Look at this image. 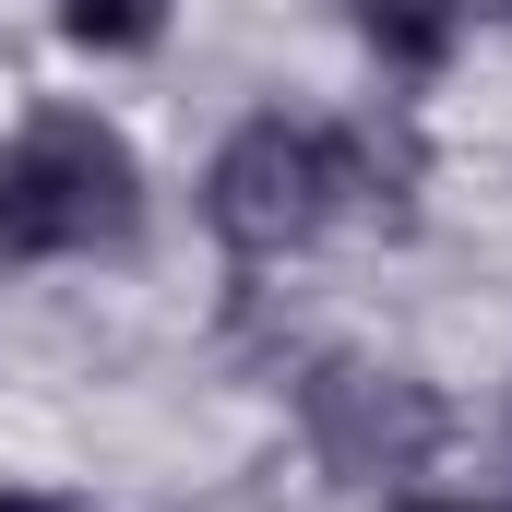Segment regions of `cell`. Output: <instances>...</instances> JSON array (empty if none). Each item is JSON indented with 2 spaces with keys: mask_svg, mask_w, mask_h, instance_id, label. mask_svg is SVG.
Wrapping results in <instances>:
<instances>
[{
  "mask_svg": "<svg viewBox=\"0 0 512 512\" xmlns=\"http://www.w3.org/2000/svg\"><path fill=\"white\" fill-rule=\"evenodd\" d=\"M298 417H310V453L334 477H417L441 453V429H453L417 370H370V358H322L298 382Z\"/></svg>",
  "mask_w": 512,
  "mask_h": 512,
  "instance_id": "obj_3",
  "label": "cell"
},
{
  "mask_svg": "<svg viewBox=\"0 0 512 512\" xmlns=\"http://www.w3.org/2000/svg\"><path fill=\"white\" fill-rule=\"evenodd\" d=\"M382 72H441L465 48V0H346Z\"/></svg>",
  "mask_w": 512,
  "mask_h": 512,
  "instance_id": "obj_4",
  "label": "cell"
},
{
  "mask_svg": "<svg viewBox=\"0 0 512 512\" xmlns=\"http://www.w3.org/2000/svg\"><path fill=\"white\" fill-rule=\"evenodd\" d=\"M131 227H143V167L108 120L48 108L0 143V262L131 251Z\"/></svg>",
  "mask_w": 512,
  "mask_h": 512,
  "instance_id": "obj_2",
  "label": "cell"
},
{
  "mask_svg": "<svg viewBox=\"0 0 512 512\" xmlns=\"http://www.w3.org/2000/svg\"><path fill=\"white\" fill-rule=\"evenodd\" d=\"M417 512H477V501H417Z\"/></svg>",
  "mask_w": 512,
  "mask_h": 512,
  "instance_id": "obj_7",
  "label": "cell"
},
{
  "mask_svg": "<svg viewBox=\"0 0 512 512\" xmlns=\"http://www.w3.org/2000/svg\"><path fill=\"white\" fill-rule=\"evenodd\" d=\"M0 512H84V501H60V489H0Z\"/></svg>",
  "mask_w": 512,
  "mask_h": 512,
  "instance_id": "obj_6",
  "label": "cell"
},
{
  "mask_svg": "<svg viewBox=\"0 0 512 512\" xmlns=\"http://www.w3.org/2000/svg\"><path fill=\"white\" fill-rule=\"evenodd\" d=\"M60 24L84 48H155L167 36V0H60Z\"/></svg>",
  "mask_w": 512,
  "mask_h": 512,
  "instance_id": "obj_5",
  "label": "cell"
},
{
  "mask_svg": "<svg viewBox=\"0 0 512 512\" xmlns=\"http://www.w3.org/2000/svg\"><path fill=\"white\" fill-rule=\"evenodd\" d=\"M417 179H429V155H417L405 120H334V131L322 120H251L215 155L203 215H215V239L239 262H286V251H310L334 215L405 227L417 215Z\"/></svg>",
  "mask_w": 512,
  "mask_h": 512,
  "instance_id": "obj_1",
  "label": "cell"
}]
</instances>
